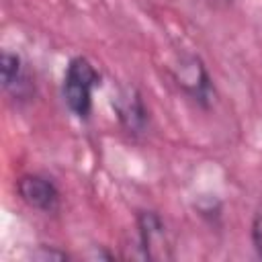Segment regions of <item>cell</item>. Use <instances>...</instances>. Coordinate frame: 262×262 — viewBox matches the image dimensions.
Instances as JSON below:
<instances>
[{
	"label": "cell",
	"mask_w": 262,
	"mask_h": 262,
	"mask_svg": "<svg viewBox=\"0 0 262 262\" xmlns=\"http://www.w3.org/2000/svg\"><path fill=\"white\" fill-rule=\"evenodd\" d=\"M111 106L117 115V121L129 135H141L145 131L149 123V111L135 86H121L113 94Z\"/></svg>",
	"instance_id": "5b68a950"
},
{
	"label": "cell",
	"mask_w": 262,
	"mask_h": 262,
	"mask_svg": "<svg viewBox=\"0 0 262 262\" xmlns=\"http://www.w3.org/2000/svg\"><path fill=\"white\" fill-rule=\"evenodd\" d=\"M176 86L201 108H209L215 100V86L205 61L194 53H182L172 68Z\"/></svg>",
	"instance_id": "7a4b0ae2"
},
{
	"label": "cell",
	"mask_w": 262,
	"mask_h": 262,
	"mask_svg": "<svg viewBox=\"0 0 262 262\" xmlns=\"http://www.w3.org/2000/svg\"><path fill=\"white\" fill-rule=\"evenodd\" d=\"M14 186H16V194L20 196V201L29 205L31 209H37L47 215H53L59 211L61 194L49 176L29 172V174L18 176Z\"/></svg>",
	"instance_id": "277c9868"
},
{
	"label": "cell",
	"mask_w": 262,
	"mask_h": 262,
	"mask_svg": "<svg viewBox=\"0 0 262 262\" xmlns=\"http://www.w3.org/2000/svg\"><path fill=\"white\" fill-rule=\"evenodd\" d=\"M0 76H2V88L14 98V100H29L35 94V86L31 78L25 72V63L18 53L4 49L0 55Z\"/></svg>",
	"instance_id": "8992f818"
},
{
	"label": "cell",
	"mask_w": 262,
	"mask_h": 262,
	"mask_svg": "<svg viewBox=\"0 0 262 262\" xmlns=\"http://www.w3.org/2000/svg\"><path fill=\"white\" fill-rule=\"evenodd\" d=\"M139 256L147 260H170L172 246L162 215L154 209H141L135 215Z\"/></svg>",
	"instance_id": "3957f363"
},
{
	"label": "cell",
	"mask_w": 262,
	"mask_h": 262,
	"mask_svg": "<svg viewBox=\"0 0 262 262\" xmlns=\"http://www.w3.org/2000/svg\"><path fill=\"white\" fill-rule=\"evenodd\" d=\"M100 74L94 68V63L84 57L76 55L68 61L63 84H61V96L66 106L72 115H76L82 121H88L92 115V92L100 86Z\"/></svg>",
	"instance_id": "6da1fadb"
},
{
	"label": "cell",
	"mask_w": 262,
	"mask_h": 262,
	"mask_svg": "<svg viewBox=\"0 0 262 262\" xmlns=\"http://www.w3.org/2000/svg\"><path fill=\"white\" fill-rule=\"evenodd\" d=\"M31 258L33 260H43V262H47V260H70V254L55 248V246H45L43 244V246H39L37 250L31 252Z\"/></svg>",
	"instance_id": "ba28073f"
},
{
	"label": "cell",
	"mask_w": 262,
	"mask_h": 262,
	"mask_svg": "<svg viewBox=\"0 0 262 262\" xmlns=\"http://www.w3.org/2000/svg\"><path fill=\"white\" fill-rule=\"evenodd\" d=\"M90 258H104V260H113V258H115V254H113V252H104V250L94 248V250H92V254H90Z\"/></svg>",
	"instance_id": "9c48e42d"
},
{
	"label": "cell",
	"mask_w": 262,
	"mask_h": 262,
	"mask_svg": "<svg viewBox=\"0 0 262 262\" xmlns=\"http://www.w3.org/2000/svg\"><path fill=\"white\" fill-rule=\"evenodd\" d=\"M250 237H252V246H254V250H256V256L262 260V205L256 209V213H254V217H252Z\"/></svg>",
	"instance_id": "52a82bcc"
}]
</instances>
